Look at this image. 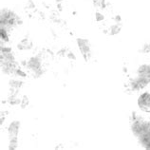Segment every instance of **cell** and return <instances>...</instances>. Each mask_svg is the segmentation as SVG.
Wrapping results in <instances>:
<instances>
[{"instance_id":"cell-1","label":"cell","mask_w":150,"mask_h":150,"mask_svg":"<svg viewBox=\"0 0 150 150\" xmlns=\"http://www.w3.org/2000/svg\"><path fill=\"white\" fill-rule=\"evenodd\" d=\"M132 129L134 134L139 137L144 146L147 149H150V123L135 122Z\"/></svg>"},{"instance_id":"cell-2","label":"cell","mask_w":150,"mask_h":150,"mask_svg":"<svg viewBox=\"0 0 150 150\" xmlns=\"http://www.w3.org/2000/svg\"><path fill=\"white\" fill-rule=\"evenodd\" d=\"M138 105L144 112H150V93L144 92L138 99Z\"/></svg>"},{"instance_id":"cell-3","label":"cell","mask_w":150,"mask_h":150,"mask_svg":"<svg viewBox=\"0 0 150 150\" xmlns=\"http://www.w3.org/2000/svg\"><path fill=\"white\" fill-rule=\"evenodd\" d=\"M77 43H78L79 49H80L83 56H84V58L86 59V61H88V55L90 53V44H89L88 40L79 38V39H77Z\"/></svg>"},{"instance_id":"cell-4","label":"cell","mask_w":150,"mask_h":150,"mask_svg":"<svg viewBox=\"0 0 150 150\" xmlns=\"http://www.w3.org/2000/svg\"><path fill=\"white\" fill-rule=\"evenodd\" d=\"M18 129H19V123L18 122H13L9 128V134L11 137V140H16V136L18 134Z\"/></svg>"},{"instance_id":"cell-5","label":"cell","mask_w":150,"mask_h":150,"mask_svg":"<svg viewBox=\"0 0 150 150\" xmlns=\"http://www.w3.org/2000/svg\"><path fill=\"white\" fill-rule=\"evenodd\" d=\"M105 0H93V6L97 9H104Z\"/></svg>"},{"instance_id":"cell-6","label":"cell","mask_w":150,"mask_h":150,"mask_svg":"<svg viewBox=\"0 0 150 150\" xmlns=\"http://www.w3.org/2000/svg\"><path fill=\"white\" fill-rule=\"evenodd\" d=\"M121 30V25L119 26V24H115L111 26V28H110V34L111 35H115L117 33H119Z\"/></svg>"},{"instance_id":"cell-7","label":"cell","mask_w":150,"mask_h":150,"mask_svg":"<svg viewBox=\"0 0 150 150\" xmlns=\"http://www.w3.org/2000/svg\"><path fill=\"white\" fill-rule=\"evenodd\" d=\"M104 19V16H103V14H101L100 13H96V20L97 21H101Z\"/></svg>"}]
</instances>
